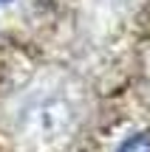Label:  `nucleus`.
Wrapping results in <instances>:
<instances>
[{
    "label": "nucleus",
    "mask_w": 150,
    "mask_h": 152,
    "mask_svg": "<svg viewBox=\"0 0 150 152\" xmlns=\"http://www.w3.org/2000/svg\"><path fill=\"white\" fill-rule=\"evenodd\" d=\"M0 3H11V0H0Z\"/></svg>",
    "instance_id": "nucleus-2"
},
{
    "label": "nucleus",
    "mask_w": 150,
    "mask_h": 152,
    "mask_svg": "<svg viewBox=\"0 0 150 152\" xmlns=\"http://www.w3.org/2000/svg\"><path fill=\"white\" fill-rule=\"evenodd\" d=\"M116 152H150V132H136V135L125 138Z\"/></svg>",
    "instance_id": "nucleus-1"
}]
</instances>
